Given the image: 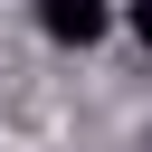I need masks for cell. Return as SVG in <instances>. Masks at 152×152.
Instances as JSON below:
<instances>
[{"mask_svg":"<svg viewBox=\"0 0 152 152\" xmlns=\"http://www.w3.org/2000/svg\"><path fill=\"white\" fill-rule=\"evenodd\" d=\"M38 28H48L57 48H95V38L114 28V10H104V0H38Z\"/></svg>","mask_w":152,"mask_h":152,"instance_id":"1","label":"cell"},{"mask_svg":"<svg viewBox=\"0 0 152 152\" xmlns=\"http://www.w3.org/2000/svg\"><path fill=\"white\" fill-rule=\"evenodd\" d=\"M124 28H133V38L152 48V0H133V10H124Z\"/></svg>","mask_w":152,"mask_h":152,"instance_id":"2","label":"cell"}]
</instances>
